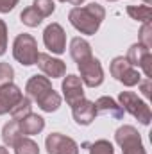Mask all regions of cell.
<instances>
[{"mask_svg":"<svg viewBox=\"0 0 152 154\" xmlns=\"http://www.w3.org/2000/svg\"><path fill=\"white\" fill-rule=\"evenodd\" d=\"M127 14L132 20L145 23V22H150L152 9H150V5H147V4H143V5H127Z\"/></svg>","mask_w":152,"mask_h":154,"instance_id":"20","label":"cell"},{"mask_svg":"<svg viewBox=\"0 0 152 154\" xmlns=\"http://www.w3.org/2000/svg\"><path fill=\"white\" fill-rule=\"evenodd\" d=\"M7 50V25L4 20H0V56H4Z\"/></svg>","mask_w":152,"mask_h":154,"instance_id":"28","label":"cell"},{"mask_svg":"<svg viewBox=\"0 0 152 154\" xmlns=\"http://www.w3.org/2000/svg\"><path fill=\"white\" fill-rule=\"evenodd\" d=\"M118 102H120V106L123 108V111L131 113L140 124H143V125H149V124H150V118H152L150 108H149V104H147L145 100H141L136 93H132V91H120Z\"/></svg>","mask_w":152,"mask_h":154,"instance_id":"3","label":"cell"},{"mask_svg":"<svg viewBox=\"0 0 152 154\" xmlns=\"http://www.w3.org/2000/svg\"><path fill=\"white\" fill-rule=\"evenodd\" d=\"M0 154H9V151L5 149V145H0Z\"/></svg>","mask_w":152,"mask_h":154,"instance_id":"32","label":"cell"},{"mask_svg":"<svg viewBox=\"0 0 152 154\" xmlns=\"http://www.w3.org/2000/svg\"><path fill=\"white\" fill-rule=\"evenodd\" d=\"M36 102H38V106L41 108V111L52 113V111H57V109H59V106H61V95L52 88V90H48L43 97H39Z\"/></svg>","mask_w":152,"mask_h":154,"instance_id":"18","label":"cell"},{"mask_svg":"<svg viewBox=\"0 0 152 154\" xmlns=\"http://www.w3.org/2000/svg\"><path fill=\"white\" fill-rule=\"evenodd\" d=\"M95 109H97V115H111L114 120H122L123 118V108L111 97L104 95L100 99H97L95 102Z\"/></svg>","mask_w":152,"mask_h":154,"instance_id":"15","label":"cell"},{"mask_svg":"<svg viewBox=\"0 0 152 154\" xmlns=\"http://www.w3.org/2000/svg\"><path fill=\"white\" fill-rule=\"evenodd\" d=\"M59 2H66V0H59Z\"/></svg>","mask_w":152,"mask_h":154,"instance_id":"35","label":"cell"},{"mask_svg":"<svg viewBox=\"0 0 152 154\" xmlns=\"http://www.w3.org/2000/svg\"><path fill=\"white\" fill-rule=\"evenodd\" d=\"M150 84H152V79H149V77H145L143 81H140V88H141V93H143L147 99H150Z\"/></svg>","mask_w":152,"mask_h":154,"instance_id":"30","label":"cell"},{"mask_svg":"<svg viewBox=\"0 0 152 154\" xmlns=\"http://www.w3.org/2000/svg\"><path fill=\"white\" fill-rule=\"evenodd\" d=\"M20 0H0V13H9L18 5Z\"/></svg>","mask_w":152,"mask_h":154,"instance_id":"29","label":"cell"},{"mask_svg":"<svg viewBox=\"0 0 152 154\" xmlns=\"http://www.w3.org/2000/svg\"><path fill=\"white\" fill-rule=\"evenodd\" d=\"M127 61H129V65L131 66H138V68H141L143 70V74L145 77H149L150 79L152 75V68H150V63H152V52L149 48H145V47H141L140 43H134V45H131V48H129V52H127Z\"/></svg>","mask_w":152,"mask_h":154,"instance_id":"9","label":"cell"},{"mask_svg":"<svg viewBox=\"0 0 152 154\" xmlns=\"http://www.w3.org/2000/svg\"><path fill=\"white\" fill-rule=\"evenodd\" d=\"M31 108H32V106H31V99H29V97H22V99L16 102V106H14L9 113H11V116H13V120L20 122L23 116H27L29 113H32Z\"/></svg>","mask_w":152,"mask_h":154,"instance_id":"23","label":"cell"},{"mask_svg":"<svg viewBox=\"0 0 152 154\" xmlns=\"http://www.w3.org/2000/svg\"><path fill=\"white\" fill-rule=\"evenodd\" d=\"M70 56L75 63H81L88 57H91V45L84 38H74L70 41Z\"/></svg>","mask_w":152,"mask_h":154,"instance_id":"17","label":"cell"},{"mask_svg":"<svg viewBox=\"0 0 152 154\" xmlns=\"http://www.w3.org/2000/svg\"><path fill=\"white\" fill-rule=\"evenodd\" d=\"M48 90H52L50 79L45 75H38V74L32 75L27 81V84H25V91H27L29 99H34V100H38L39 97H43Z\"/></svg>","mask_w":152,"mask_h":154,"instance_id":"14","label":"cell"},{"mask_svg":"<svg viewBox=\"0 0 152 154\" xmlns=\"http://www.w3.org/2000/svg\"><path fill=\"white\" fill-rule=\"evenodd\" d=\"M109 72H111V75L118 82H122L127 88H132V86L140 84V81H141V74L134 66H131L129 61H127V57H123V56H118V57H114L113 61H111Z\"/></svg>","mask_w":152,"mask_h":154,"instance_id":"5","label":"cell"},{"mask_svg":"<svg viewBox=\"0 0 152 154\" xmlns=\"http://www.w3.org/2000/svg\"><path fill=\"white\" fill-rule=\"evenodd\" d=\"M32 7L38 11L43 18L50 16V14L56 11V4H54V0H34V2H32Z\"/></svg>","mask_w":152,"mask_h":154,"instance_id":"24","label":"cell"},{"mask_svg":"<svg viewBox=\"0 0 152 154\" xmlns=\"http://www.w3.org/2000/svg\"><path fill=\"white\" fill-rule=\"evenodd\" d=\"M104 18H106V9L97 2H91L84 7H74L68 13L70 23L79 32H82L86 36H93L99 31Z\"/></svg>","mask_w":152,"mask_h":154,"instance_id":"1","label":"cell"},{"mask_svg":"<svg viewBox=\"0 0 152 154\" xmlns=\"http://www.w3.org/2000/svg\"><path fill=\"white\" fill-rule=\"evenodd\" d=\"M61 90H63L65 100H66V104H68L70 108H72V106H75L79 100H82V99H84L82 81H81V77L74 75V74H70V75H66L65 79H63Z\"/></svg>","mask_w":152,"mask_h":154,"instance_id":"10","label":"cell"},{"mask_svg":"<svg viewBox=\"0 0 152 154\" xmlns=\"http://www.w3.org/2000/svg\"><path fill=\"white\" fill-rule=\"evenodd\" d=\"M108 2H116V0H108Z\"/></svg>","mask_w":152,"mask_h":154,"instance_id":"34","label":"cell"},{"mask_svg":"<svg viewBox=\"0 0 152 154\" xmlns=\"http://www.w3.org/2000/svg\"><path fill=\"white\" fill-rule=\"evenodd\" d=\"M13 147H14L16 154H39L38 143L34 140H31L29 136H20Z\"/></svg>","mask_w":152,"mask_h":154,"instance_id":"21","label":"cell"},{"mask_svg":"<svg viewBox=\"0 0 152 154\" xmlns=\"http://www.w3.org/2000/svg\"><path fill=\"white\" fill-rule=\"evenodd\" d=\"M23 95H22V90L16 86V84H5V86H2L0 88V116L5 115V113H9L14 106H16V102L22 99Z\"/></svg>","mask_w":152,"mask_h":154,"instance_id":"12","label":"cell"},{"mask_svg":"<svg viewBox=\"0 0 152 154\" xmlns=\"http://www.w3.org/2000/svg\"><path fill=\"white\" fill-rule=\"evenodd\" d=\"M141 47L145 48H152V23L150 22H145L140 29V41H138Z\"/></svg>","mask_w":152,"mask_h":154,"instance_id":"26","label":"cell"},{"mask_svg":"<svg viewBox=\"0 0 152 154\" xmlns=\"http://www.w3.org/2000/svg\"><path fill=\"white\" fill-rule=\"evenodd\" d=\"M66 2H70V4H74L75 7H79V5H81V4H82L84 0H66Z\"/></svg>","mask_w":152,"mask_h":154,"instance_id":"31","label":"cell"},{"mask_svg":"<svg viewBox=\"0 0 152 154\" xmlns=\"http://www.w3.org/2000/svg\"><path fill=\"white\" fill-rule=\"evenodd\" d=\"M77 68L81 72V81L88 88H97L104 82V68L97 57H88L81 63H77Z\"/></svg>","mask_w":152,"mask_h":154,"instance_id":"6","label":"cell"},{"mask_svg":"<svg viewBox=\"0 0 152 154\" xmlns=\"http://www.w3.org/2000/svg\"><path fill=\"white\" fill-rule=\"evenodd\" d=\"M114 140L120 145V149H122L123 154H147L138 129L132 127V125L118 127L116 133H114Z\"/></svg>","mask_w":152,"mask_h":154,"instance_id":"4","label":"cell"},{"mask_svg":"<svg viewBox=\"0 0 152 154\" xmlns=\"http://www.w3.org/2000/svg\"><path fill=\"white\" fill-rule=\"evenodd\" d=\"M143 2H145L147 5H150V4H152V0H143Z\"/></svg>","mask_w":152,"mask_h":154,"instance_id":"33","label":"cell"},{"mask_svg":"<svg viewBox=\"0 0 152 154\" xmlns=\"http://www.w3.org/2000/svg\"><path fill=\"white\" fill-rule=\"evenodd\" d=\"M14 79V70L9 63H0V88L5 84H11Z\"/></svg>","mask_w":152,"mask_h":154,"instance_id":"27","label":"cell"},{"mask_svg":"<svg viewBox=\"0 0 152 154\" xmlns=\"http://www.w3.org/2000/svg\"><path fill=\"white\" fill-rule=\"evenodd\" d=\"M90 154H114V147L108 140H97L90 145Z\"/></svg>","mask_w":152,"mask_h":154,"instance_id":"25","label":"cell"},{"mask_svg":"<svg viewBox=\"0 0 152 154\" xmlns=\"http://www.w3.org/2000/svg\"><path fill=\"white\" fill-rule=\"evenodd\" d=\"M43 43L52 54H63L66 50V34L59 23H50L43 31Z\"/></svg>","mask_w":152,"mask_h":154,"instance_id":"8","label":"cell"},{"mask_svg":"<svg viewBox=\"0 0 152 154\" xmlns=\"http://www.w3.org/2000/svg\"><path fill=\"white\" fill-rule=\"evenodd\" d=\"M20 136H23V134H22L20 125H18L16 120H11L2 127V142H4L5 147H13Z\"/></svg>","mask_w":152,"mask_h":154,"instance_id":"19","label":"cell"},{"mask_svg":"<svg viewBox=\"0 0 152 154\" xmlns=\"http://www.w3.org/2000/svg\"><path fill=\"white\" fill-rule=\"evenodd\" d=\"M38 56H39L38 41L34 39V36H31L27 32H22L14 38V41H13V57L20 65H23V66L36 65Z\"/></svg>","mask_w":152,"mask_h":154,"instance_id":"2","label":"cell"},{"mask_svg":"<svg viewBox=\"0 0 152 154\" xmlns=\"http://www.w3.org/2000/svg\"><path fill=\"white\" fill-rule=\"evenodd\" d=\"M41 72L47 77H52V79H59V77H65L66 74V65L65 61L57 59V57H52L50 54H39L38 61H36Z\"/></svg>","mask_w":152,"mask_h":154,"instance_id":"11","label":"cell"},{"mask_svg":"<svg viewBox=\"0 0 152 154\" xmlns=\"http://www.w3.org/2000/svg\"><path fill=\"white\" fill-rule=\"evenodd\" d=\"M45 147L48 154H79L77 142L61 133H50L45 138Z\"/></svg>","mask_w":152,"mask_h":154,"instance_id":"7","label":"cell"},{"mask_svg":"<svg viewBox=\"0 0 152 154\" xmlns=\"http://www.w3.org/2000/svg\"><path fill=\"white\" fill-rule=\"evenodd\" d=\"M20 20H22V23L27 25V27H38L39 23L43 22V16L31 5V7H25V9L20 13Z\"/></svg>","mask_w":152,"mask_h":154,"instance_id":"22","label":"cell"},{"mask_svg":"<svg viewBox=\"0 0 152 154\" xmlns=\"http://www.w3.org/2000/svg\"><path fill=\"white\" fill-rule=\"evenodd\" d=\"M72 115H74V120L79 125H90L97 116L95 102H91L88 99L79 100L75 106H72Z\"/></svg>","mask_w":152,"mask_h":154,"instance_id":"13","label":"cell"},{"mask_svg":"<svg viewBox=\"0 0 152 154\" xmlns=\"http://www.w3.org/2000/svg\"><path fill=\"white\" fill-rule=\"evenodd\" d=\"M18 125H20V131L23 136H34L45 129V118L36 113H29L18 122Z\"/></svg>","mask_w":152,"mask_h":154,"instance_id":"16","label":"cell"}]
</instances>
